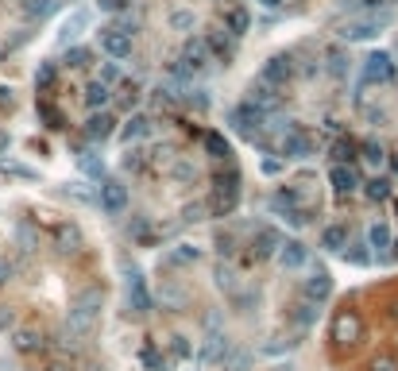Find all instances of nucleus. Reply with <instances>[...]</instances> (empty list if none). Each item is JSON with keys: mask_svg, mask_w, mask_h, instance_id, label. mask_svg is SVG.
<instances>
[{"mask_svg": "<svg viewBox=\"0 0 398 371\" xmlns=\"http://www.w3.org/2000/svg\"><path fill=\"white\" fill-rule=\"evenodd\" d=\"M398 70H394V59L387 51H371L363 59V70H360V89L368 86H394Z\"/></svg>", "mask_w": 398, "mask_h": 371, "instance_id": "1", "label": "nucleus"}, {"mask_svg": "<svg viewBox=\"0 0 398 371\" xmlns=\"http://www.w3.org/2000/svg\"><path fill=\"white\" fill-rule=\"evenodd\" d=\"M329 341L336 344V348H352V344L363 341V321L356 310H341L333 317V325H329Z\"/></svg>", "mask_w": 398, "mask_h": 371, "instance_id": "2", "label": "nucleus"}, {"mask_svg": "<svg viewBox=\"0 0 398 371\" xmlns=\"http://www.w3.org/2000/svg\"><path fill=\"white\" fill-rule=\"evenodd\" d=\"M228 124H232V128H236L244 139H255V136H259V128L267 124V112H259V109H255V105L244 97V101H240L236 109L228 112Z\"/></svg>", "mask_w": 398, "mask_h": 371, "instance_id": "3", "label": "nucleus"}, {"mask_svg": "<svg viewBox=\"0 0 398 371\" xmlns=\"http://www.w3.org/2000/svg\"><path fill=\"white\" fill-rule=\"evenodd\" d=\"M387 23H391V12H371V16H360V20H348L341 28V35L348 43H360V39H375Z\"/></svg>", "mask_w": 398, "mask_h": 371, "instance_id": "4", "label": "nucleus"}, {"mask_svg": "<svg viewBox=\"0 0 398 371\" xmlns=\"http://www.w3.org/2000/svg\"><path fill=\"white\" fill-rule=\"evenodd\" d=\"M240 186H244L240 167L221 163V167L213 170V178H209V197H232V201H240Z\"/></svg>", "mask_w": 398, "mask_h": 371, "instance_id": "5", "label": "nucleus"}, {"mask_svg": "<svg viewBox=\"0 0 398 371\" xmlns=\"http://www.w3.org/2000/svg\"><path fill=\"white\" fill-rule=\"evenodd\" d=\"M279 147H283L286 159H310V155L317 151V139H313V131H305L302 124H294V128L283 136V143Z\"/></svg>", "mask_w": 398, "mask_h": 371, "instance_id": "6", "label": "nucleus"}, {"mask_svg": "<svg viewBox=\"0 0 398 371\" xmlns=\"http://www.w3.org/2000/svg\"><path fill=\"white\" fill-rule=\"evenodd\" d=\"M131 47H136V39L128 35V31H120L112 23V28H105L101 31V51L109 54L112 62H124V59H131Z\"/></svg>", "mask_w": 398, "mask_h": 371, "instance_id": "7", "label": "nucleus"}, {"mask_svg": "<svg viewBox=\"0 0 398 371\" xmlns=\"http://www.w3.org/2000/svg\"><path fill=\"white\" fill-rule=\"evenodd\" d=\"M124 271H128V306H131V313H147L155 302H151V290H147L144 275H139L128 259H124Z\"/></svg>", "mask_w": 398, "mask_h": 371, "instance_id": "8", "label": "nucleus"}, {"mask_svg": "<svg viewBox=\"0 0 398 371\" xmlns=\"http://www.w3.org/2000/svg\"><path fill=\"white\" fill-rule=\"evenodd\" d=\"M302 298L313 302V306H325L333 298V275L329 271H313L310 278H302Z\"/></svg>", "mask_w": 398, "mask_h": 371, "instance_id": "9", "label": "nucleus"}, {"mask_svg": "<svg viewBox=\"0 0 398 371\" xmlns=\"http://www.w3.org/2000/svg\"><path fill=\"white\" fill-rule=\"evenodd\" d=\"M101 205H105V213L120 217L128 209V186L116 182V178H101Z\"/></svg>", "mask_w": 398, "mask_h": 371, "instance_id": "10", "label": "nucleus"}, {"mask_svg": "<svg viewBox=\"0 0 398 371\" xmlns=\"http://www.w3.org/2000/svg\"><path fill=\"white\" fill-rule=\"evenodd\" d=\"M201 39H205V47H209V59L232 62V54H236V39H232L225 28H209Z\"/></svg>", "mask_w": 398, "mask_h": 371, "instance_id": "11", "label": "nucleus"}, {"mask_svg": "<svg viewBox=\"0 0 398 371\" xmlns=\"http://www.w3.org/2000/svg\"><path fill=\"white\" fill-rule=\"evenodd\" d=\"M290 78H294V66H290L286 54L267 59V66H263V73H259V81H263V86H271V89H283Z\"/></svg>", "mask_w": 398, "mask_h": 371, "instance_id": "12", "label": "nucleus"}, {"mask_svg": "<svg viewBox=\"0 0 398 371\" xmlns=\"http://www.w3.org/2000/svg\"><path fill=\"white\" fill-rule=\"evenodd\" d=\"M155 131V120H151V112H136L128 124L120 128V143H139V139H147Z\"/></svg>", "mask_w": 398, "mask_h": 371, "instance_id": "13", "label": "nucleus"}, {"mask_svg": "<svg viewBox=\"0 0 398 371\" xmlns=\"http://www.w3.org/2000/svg\"><path fill=\"white\" fill-rule=\"evenodd\" d=\"M116 131V117L109 109L105 112H89V120H86V139H93V143H101V139H109Z\"/></svg>", "mask_w": 398, "mask_h": 371, "instance_id": "14", "label": "nucleus"}, {"mask_svg": "<svg viewBox=\"0 0 398 371\" xmlns=\"http://www.w3.org/2000/svg\"><path fill=\"white\" fill-rule=\"evenodd\" d=\"M182 62H186L194 73L205 70V62H213V59H209V47H205L201 35H194V39H186V43H182Z\"/></svg>", "mask_w": 398, "mask_h": 371, "instance_id": "15", "label": "nucleus"}, {"mask_svg": "<svg viewBox=\"0 0 398 371\" xmlns=\"http://www.w3.org/2000/svg\"><path fill=\"white\" fill-rule=\"evenodd\" d=\"M279 263H283L286 271H302L305 263H310V252H305L302 240H283V247H279Z\"/></svg>", "mask_w": 398, "mask_h": 371, "instance_id": "16", "label": "nucleus"}, {"mask_svg": "<svg viewBox=\"0 0 398 371\" xmlns=\"http://www.w3.org/2000/svg\"><path fill=\"white\" fill-rule=\"evenodd\" d=\"M329 186H333L341 197H352L356 189H360V178H356L352 167H329Z\"/></svg>", "mask_w": 398, "mask_h": 371, "instance_id": "17", "label": "nucleus"}, {"mask_svg": "<svg viewBox=\"0 0 398 371\" xmlns=\"http://www.w3.org/2000/svg\"><path fill=\"white\" fill-rule=\"evenodd\" d=\"M252 247H255V259H271V255H279V247H283V236H279V228H259Z\"/></svg>", "mask_w": 398, "mask_h": 371, "instance_id": "18", "label": "nucleus"}, {"mask_svg": "<svg viewBox=\"0 0 398 371\" xmlns=\"http://www.w3.org/2000/svg\"><path fill=\"white\" fill-rule=\"evenodd\" d=\"M247 28H252V12H247L244 4H228L225 8V31H228L232 39H240Z\"/></svg>", "mask_w": 398, "mask_h": 371, "instance_id": "19", "label": "nucleus"}, {"mask_svg": "<svg viewBox=\"0 0 398 371\" xmlns=\"http://www.w3.org/2000/svg\"><path fill=\"white\" fill-rule=\"evenodd\" d=\"M356 155H360V143H356L352 136H336V143L329 147V159H333V167H352Z\"/></svg>", "mask_w": 398, "mask_h": 371, "instance_id": "20", "label": "nucleus"}, {"mask_svg": "<svg viewBox=\"0 0 398 371\" xmlns=\"http://www.w3.org/2000/svg\"><path fill=\"white\" fill-rule=\"evenodd\" d=\"M81 97H86V105L93 112H105V109H109V101H112V89L105 86V81L93 78V81H86V93H81Z\"/></svg>", "mask_w": 398, "mask_h": 371, "instance_id": "21", "label": "nucleus"}, {"mask_svg": "<svg viewBox=\"0 0 398 371\" xmlns=\"http://www.w3.org/2000/svg\"><path fill=\"white\" fill-rule=\"evenodd\" d=\"M54 247L62 255H74L81 247V232H78V225H58L54 228Z\"/></svg>", "mask_w": 398, "mask_h": 371, "instance_id": "22", "label": "nucleus"}, {"mask_svg": "<svg viewBox=\"0 0 398 371\" xmlns=\"http://www.w3.org/2000/svg\"><path fill=\"white\" fill-rule=\"evenodd\" d=\"M321 247H325L329 255H333V252L341 255L344 247H348V228L344 225H329L325 232H321Z\"/></svg>", "mask_w": 398, "mask_h": 371, "instance_id": "23", "label": "nucleus"}, {"mask_svg": "<svg viewBox=\"0 0 398 371\" xmlns=\"http://www.w3.org/2000/svg\"><path fill=\"white\" fill-rule=\"evenodd\" d=\"M391 244H394V232H391V225H383V220H375V225L368 228V247H375V252H387Z\"/></svg>", "mask_w": 398, "mask_h": 371, "instance_id": "24", "label": "nucleus"}, {"mask_svg": "<svg viewBox=\"0 0 398 371\" xmlns=\"http://www.w3.org/2000/svg\"><path fill=\"white\" fill-rule=\"evenodd\" d=\"M205 151H209L217 163H228L232 159V147H228V139L221 136V131H205Z\"/></svg>", "mask_w": 398, "mask_h": 371, "instance_id": "25", "label": "nucleus"}, {"mask_svg": "<svg viewBox=\"0 0 398 371\" xmlns=\"http://www.w3.org/2000/svg\"><path fill=\"white\" fill-rule=\"evenodd\" d=\"M341 259L344 263H352V267H368V263H371V252H368V240H348V247H344V252H341Z\"/></svg>", "mask_w": 398, "mask_h": 371, "instance_id": "26", "label": "nucleus"}, {"mask_svg": "<svg viewBox=\"0 0 398 371\" xmlns=\"http://www.w3.org/2000/svg\"><path fill=\"white\" fill-rule=\"evenodd\" d=\"M363 194H368V201H387V197L394 194V189H391V178L379 175V178H371V182H363Z\"/></svg>", "mask_w": 398, "mask_h": 371, "instance_id": "27", "label": "nucleus"}, {"mask_svg": "<svg viewBox=\"0 0 398 371\" xmlns=\"http://www.w3.org/2000/svg\"><path fill=\"white\" fill-rule=\"evenodd\" d=\"M12 344L20 352H39V348H43V336H39L35 329H20V333L12 336Z\"/></svg>", "mask_w": 398, "mask_h": 371, "instance_id": "28", "label": "nucleus"}, {"mask_svg": "<svg viewBox=\"0 0 398 371\" xmlns=\"http://www.w3.org/2000/svg\"><path fill=\"white\" fill-rule=\"evenodd\" d=\"M86 23H89V12H74L70 20H66V28L58 31V43H70V39L78 35V31L86 28Z\"/></svg>", "mask_w": 398, "mask_h": 371, "instance_id": "29", "label": "nucleus"}, {"mask_svg": "<svg viewBox=\"0 0 398 371\" xmlns=\"http://www.w3.org/2000/svg\"><path fill=\"white\" fill-rule=\"evenodd\" d=\"M225 348H228V341H225L221 333H213V336H209V344L201 348V360H205V364H217V360L225 356Z\"/></svg>", "mask_w": 398, "mask_h": 371, "instance_id": "30", "label": "nucleus"}, {"mask_svg": "<svg viewBox=\"0 0 398 371\" xmlns=\"http://www.w3.org/2000/svg\"><path fill=\"white\" fill-rule=\"evenodd\" d=\"M66 66L89 70V66H93V51H89V47H70V51H66Z\"/></svg>", "mask_w": 398, "mask_h": 371, "instance_id": "31", "label": "nucleus"}, {"mask_svg": "<svg viewBox=\"0 0 398 371\" xmlns=\"http://www.w3.org/2000/svg\"><path fill=\"white\" fill-rule=\"evenodd\" d=\"M360 155H363V163H368V167H383V163H387L383 147H379L375 139H363V143H360Z\"/></svg>", "mask_w": 398, "mask_h": 371, "instance_id": "32", "label": "nucleus"}, {"mask_svg": "<svg viewBox=\"0 0 398 371\" xmlns=\"http://www.w3.org/2000/svg\"><path fill=\"white\" fill-rule=\"evenodd\" d=\"M139 364H144L147 371H167V356H163L159 348H151V344H147V348L139 352Z\"/></svg>", "mask_w": 398, "mask_h": 371, "instance_id": "33", "label": "nucleus"}, {"mask_svg": "<svg viewBox=\"0 0 398 371\" xmlns=\"http://www.w3.org/2000/svg\"><path fill=\"white\" fill-rule=\"evenodd\" d=\"M51 12H54V0H23V16L28 20H43Z\"/></svg>", "mask_w": 398, "mask_h": 371, "instance_id": "34", "label": "nucleus"}, {"mask_svg": "<svg viewBox=\"0 0 398 371\" xmlns=\"http://www.w3.org/2000/svg\"><path fill=\"white\" fill-rule=\"evenodd\" d=\"M290 317H294V325L305 329V325H313V321H317V306H313V302H305V306H298Z\"/></svg>", "mask_w": 398, "mask_h": 371, "instance_id": "35", "label": "nucleus"}, {"mask_svg": "<svg viewBox=\"0 0 398 371\" xmlns=\"http://www.w3.org/2000/svg\"><path fill=\"white\" fill-rule=\"evenodd\" d=\"M368 371H398V356L394 352H379V356L368 364Z\"/></svg>", "mask_w": 398, "mask_h": 371, "instance_id": "36", "label": "nucleus"}, {"mask_svg": "<svg viewBox=\"0 0 398 371\" xmlns=\"http://www.w3.org/2000/svg\"><path fill=\"white\" fill-rule=\"evenodd\" d=\"M97 81H105V86H109V89H112V86H116V81H120V66H116V62L109 59V62H105V66H101V78H97Z\"/></svg>", "mask_w": 398, "mask_h": 371, "instance_id": "37", "label": "nucleus"}, {"mask_svg": "<svg viewBox=\"0 0 398 371\" xmlns=\"http://www.w3.org/2000/svg\"><path fill=\"white\" fill-rule=\"evenodd\" d=\"M344 70H348V59H344V54L341 51H329V73H336V78H344Z\"/></svg>", "mask_w": 398, "mask_h": 371, "instance_id": "38", "label": "nucleus"}, {"mask_svg": "<svg viewBox=\"0 0 398 371\" xmlns=\"http://www.w3.org/2000/svg\"><path fill=\"white\" fill-rule=\"evenodd\" d=\"M170 28L189 31V28H194V12H174V16H170Z\"/></svg>", "mask_w": 398, "mask_h": 371, "instance_id": "39", "label": "nucleus"}, {"mask_svg": "<svg viewBox=\"0 0 398 371\" xmlns=\"http://www.w3.org/2000/svg\"><path fill=\"white\" fill-rule=\"evenodd\" d=\"M201 213H209V205H205V201H189L186 209H182V217H186V220H201Z\"/></svg>", "mask_w": 398, "mask_h": 371, "instance_id": "40", "label": "nucleus"}, {"mask_svg": "<svg viewBox=\"0 0 398 371\" xmlns=\"http://www.w3.org/2000/svg\"><path fill=\"white\" fill-rule=\"evenodd\" d=\"M170 356L189 360V344H186V336H170Z\"/></svg>", "mask_w": 398, "mask_h": 371, "instance_id": "41", "label": "nucleus"}, {"mask_svg": "<svg viewBox=\"0 0 398 371\" xmlns=\"http://www.w3.org/2000/svg\"><path fill=\"white\" fill-rule=\"evenodd\" d=\"M217 286L221 290H232V267L228 263H217Z\"/></svg>", "mask_w": 398, "mask_h": 371, "instance_id": "42", "label": "nucleus"}, {"mask_svg": "<svg viewBox=\"0 0 398 371\" xmlns=\"http://www.w3.org/2000/svg\"><path fill=\"white\" fill-rule=\"evenodd\" d=\"M131 236H136V240H151V220L139 217L136 225H131Z\"/></svg>", "mask_w": 398, "mask_h": 371, "instance_id": "43", "label": "nucleus"}, {"mask_svg": "<svg viewBox=\"0 0 398 371\" xmlns=\"http://www.w3.org/2000/svg\"><path fill=\"white\" fill-rule=\"evenodd\" d=\"M170 259H174V263H194V259H197V247L182 244V252H174V255H170Z\"/></svg>", "mask_w": 398, "mask_h": 371, "instance_id": "44", "label": "nucleus"}, {"mask_svg": "<svg viewBox=\"0 0 398 371\" xmlns=\"http://www.w3.org/2000/svg\"><path fill=\"white\" fill-rule=\"evenodd\" d=\"M12 271H16V263L8 259V255H0V286H4L8 278H12Z\"/></svg>", "mask_w": 398, "mask_h": 371, "instance_id": "45", "label": "nucleus"}, {"mask_svg": "<svg viewBox=\"0 0 398 371\" xmlns=\"http://www.w3.org/2000/svg\"><path fill=\"white\" fill-rule=\"evenodd\" d=\"M0 109H4V112L16 109V97H12V89H8V86H0Z\"/></svg>", "mask_w": 398, "mask_h": 371, "instance_id": "46", "label": "nucleus"}, {"mask_svg": "<svg viewBox=\"0 0 398 371\" xmlns=\"http://www.w3.org/2000/svg\"><path fill=\"white\" fill-rule=\"evenodd\" d=\"M174 175H178V182H194V178H197V170L189 167V163H182V167L174 170Z\"/></svg>", "mask_w": 398, "mask_h": 371, "instance_id": "47", "label": "nucleus"}, {"mask_svg": "<svg viewBox=\"0 0 398 371\" xmlns=\"http://www.w3.org/2000/svg\"><path fill=\"white\" fill-rule=\"evenodd\" d=\"M283 170V159H263V175H279Z\"/></svg>", "mask_w": 398, "mask_h": 371, "instance_id": "48", "label": "nucleus"}, {"mask_svg": "<svg viewBox=\"0 0 398 371\" xmlns=\"http://www.w3.org/2000/svg\"><path fill=\"white\" fill-rule=\"evenodd\" d=\"M101 8H105V12H124L128 0H101Z\"/></svg>", "mask_w": 398, "mask_h": 371, "instance_id": "49", "label": "nucleus"}, {"mask_svg": "<svg viewBox=\"0 0 398 371\" xmlns=\"http://www.w3.org/2000/svg\"><path fill=\"white\" fill-rule=\"evenodd\" d=\"M51 78H54V66H51V62H47V66H43V70H39V86H51Z\"/></svg>", "mask_w": 398, "mask_h": 371, "instance_id": "50", "label": "nucleus"}, {"mask_svg": "<svg viewBox=\"0 0 398 371\" xmlns=\"http://www.w3.org/2000/svg\"><path fill=\"white\" fill-rule=\"evenodd\" d=\"M356 4H360V8H363V12H375V8H379V4H383V0H356Z\"/></svg>", "mask_w": 398, "mask_h": 371, "instance_id": "51", "label": "nucleus"}, {"mask_svg": "<svg viewBox=\"0 0 398 371\" xmlns=\"http://www.w3.org/2000/svg\"><path fill=\"white\" fill-rule=\"evenodd\" d=\"M259 4H267V8H279V4H283V0H259Z\"/></svg>", "mask_w": 398, "mask_h": 371, "instance_id": "52", "label": "nucleus"}, {"mask_svg": "<svg viewBox=\"0 0 398 371\" xmlns=\"http://www.w3.org/2000/svg\"><path fill=\"white\" fill-rule=\"evenodd\" d=\"M391 170H394V175H398V155H391Z\"/></svg>", "mask_w": 398, "mask_h": 371, "instance_id": "53", "label": "nucleus"}, {"mask_svg": "<svg viewBox=\"0 0 398 371\" xmlns=\"http://www.w3.org/2000/svg\"><path fill=\"white\" fill-rule=\"evenodd\" d=\"M391 317H398V306H394V310H391Z\"/></svg>", "mask_w": 398, "mask_h": 371, "instance_id": "54", "label": "nucleus"}, {"mask_svg": "<svg viewBox=\"0 0 398 371\" xmlns=\"http://www.w3.org/2000/svg\"><path fill=\"white\" fill-rule=\"evenodd\" d=\"M391 247H394V255H398V244H391Z\"/></svg>", "mask_w": 398, "mask_h": 371, "instance_id": "55", "label": "nucleus"}, {"mask_svg": "<svg viewBox=\"0 0 398 371\" xmlns=\"http://www.w3.org/2000/svg\"><path fill=\"white\" fill-rule=\"evenodd\" d=\"M394 205H398V197H394Z\"/></svg>", "mask_w": 398, "mask_h": 371, "instance_id": "56", "label": "nucleus"}]
</instances>
